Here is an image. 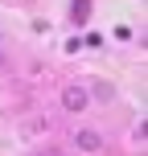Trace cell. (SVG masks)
Masks as SVG:
<instances>
[{
    "label": "cell",
    "mask_w": 148,
    "mask_h": 156,
    "mask_svg": "<svg viewBox=\"0 0 148 156\" xmlns=\"http://www.w3.org/2000/svg\"><path fill=\"white\" fill-rule=\"evenodd\" d=\"M70 16H74V25H86V16H91V0H74Z\"/></svg>",
    "instance_id": "obj_3"
},
{
    "label": "cell",
    "mask_w": 148,
    "mask_h": 156,
    "mask_svg": "<svg viewBox=\"0 0 148 156\" xmlns=\"http://www.w3.org/2000/svg\"><path fill=\"white\" fill-rule=\"evenodd\" d=\"M74 144H78L82 152H99V148H103V136L91 132V127H82V132H74Z\"/></svg>",
    "instance_id": "obj_2"
},
{
    "label": "cell",
    "mask_w": 148,
    "mask_h": 156,
    "mask_svg": "<svg viewBox=\"0 0 148 156\" xmlns=\"http://www.w3.org/2000/svg\"><path fill=\"white\" fill-rule=\"evenodd\" d=\"M62 107L66 111H86L91 107V90H86V86H66L62 90Z\"/></svg>",
    "instance_id": "obj_1"
}]
</instances>
